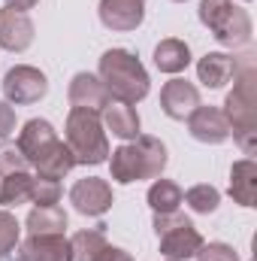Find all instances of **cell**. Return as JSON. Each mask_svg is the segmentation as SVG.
Masks as SVG:
<instances>
[{"label": "cell", "instance_id": "6", "mask_svg": "<svg viewBox=\"0 0 257 261\" xmlns=\"http://www.w3.org/2000/svg\"><path fill=\"white\" fill-rule=\"evenodd\" d=\"M154 234L160 243V255L170 261H188L197 255V249L206 243L203 234L194 228V222L182 213H154Z\"/></svg>", "mask_w": 257, "mask_h": 261}, {"label": "cell", "instance_id": "34", "mask_svg": "<svg viewBox=\"0 0 257 261\" xmlns=\"http://www.w3.org/2000/svg\"><path fill=\"white\" fill-rule=\"evenodd\" d=\"M245 3H251V0H245Z\"/></svg>", "mask_w": 257, "mask_h": 261}, {"label": "cell", "instance_id": "33", "mask_svg": "<svg viewBox=\"0 0 257 261\" xmlns=\"http://www.w3.org/2000/svg\"><path fill=\"white\" fill-rule=\"evenodd\" d=\"M173 3H185V0H173Z\"/></svg>", "mask_w": 257, "mask_h": 261}, {"label": "cell", "instance_id": "3", "mask_svg": "<svg viewBox=\"0 0 257 261\" xmlns=\"http://www.w3.org/2000/svg\"><path fill=\"white\" fill-rule=\"evenodd\" d=\"M97 76L106 85L109 97L121 100V103H139L151 91L148 70L130 49H106L100 58V67H97Z\"/></svg>", "mask_w": 257, "mask_h": 261}, {"label": "cell", "instance_id": "35", "mask_svg": "<svg viewBox=\"0 0 257 261\" xmlns=\"http://www.w3.org/2000/svg\"><path fill=\"white\" fill-rule=\"evenodd\" d=\"M167 261H170V258H167Z\"/></svg>", "mask_w": 257, "mask_h": 261}, {"label": "cell", "instance_id": "10", "mask_svg": "<svg viewBox=\"0 0 257 261\" xmlns=\"http://www.w3.org/2000/svg\"><path fill=\"white\" fill-rule=\"evenodd\" d=\"M34 37H37V28H34V21H30L27 12L12 9V6L0 9V49L3 52L21 55V52L30 49Z\"/></svg>", "mask_w": 257, "mask_h": 261}, {"label": "cell", "instance_id": "14", "mask_svg": "<svg viewBox=\"0 0 257 261\" xmlns=\"http://www.w3.org/2000/svg\"><path fill=\"white\" fill-rule=\"evenodd\" d=\"M67 97H70V103L76 110H91V113H103V107L112 100L109 91H106V85L100 82V76L88 73V70H82V73H76L70 79Z\"/></svg>", "mask_w": 257, "mask_h": 261}, {"label": "cell", "instance_id": "9", "mask_svg": "<svg viewBox=\"0 0 257 261\" xmlns=\"http://www.w3.org/2000/svg\"><path fill=\"white\" fill-rule=\"evenodd\" d=\"M12 261H73V246L67 234H27Z\"/></svg>", "mask_w": 257, "mask_h": 261}, {"label": "cell", "instance_id": "31", "mask_svg": "<svg viewBox=\"0 0 257 261\" xmlns=\"http://www.w3.org/2000/svg\"><path fill=\"white\" fill-rule=\"evenodd\" d=\"M97 261H133V255H130L127 249H121V246H106L103 255Z\"/></svg>", "mask_w": 257, "mask_h": 261}, {"label": "cell", "instance_id": "24", "mask_svg": "<svg viewBox=\"0 0 257 261\" xmlns=\"http://www.w3.org/2000/svg\"><path fill=\"white\" fill-rule=\"evenodd\" d=\"M30 179H34V176H30L27 170L3 176V182H0V203H3L6 210L27 203V200H30Z\"/></svg>", "mask_w": 257, "mask_h": 261}, {"label": "cell", "instance_id": "12", "mask_svg": "<svg viewBox=\"0 0 257 261\" xmlns=\"http://www.w3.org/2000/svg\"><path fill=\"white\" fill-rule=\"evenodd\" d=\"M200 107V88L188 79H170L160 88V110L164 116H170L173 122H185L194 110Z\"/></svg>", "mask_w": 257, "mask_h": 261}, {"label": "cell", "instance_id": "30", "mask_svg": "<svg viewBox=\"0 0 257 261\" xmlns=\"http://www.w3.org/2000/svg\"><path fill=\"white\" fill-rule=\"evenodd\" d=\"M15 134V110L12 103L0 100V140H9Z\"/></svg>", "mask_w": 257, "mask_h": 261}, {"label": "cell", "instance_id": "11", "mask_svg": "<svg viewBox=\"0 0 257 261\" xmlns=\"http://www.w3.org/2000/svg\"><path fill=\"white\" fill-rule=\"evenodd\" d=\"M185 122H188V134L197 143L221 146L224 140H230V122H227V116H224L221 107H203L200 103Z\"/></svg>", "mask_w": 257, "mask_h": 261}, {"label": "cell", "instance_id": "17", "mask_svg": "<svg viewBox=\"0 0 257 261\" xmlns=\"http://www.w3.org/2000/svg\"><path fill=\"white\" fill-rule=\"evenodd\" d=\"M236 67H239L236 58L227 55V52H206V55L197 61V79H200L206 88L218 91V88H224V85L233 79Z\"/></svg>", "mask_w": 257, "mask_h": 261}, {"label": "cell", "instance_id": "32", "mask_svg": "<svg viewBox=\"0 0 257 261\" xmlns=\"http://www.w3.org/2000/svg\"><path fill=\"white\" fill-rule=\"evenodd\" d=\"M40 0H6V6H12V9H21V12H27V9H34Z\"/></svg>", "mask_w": 257, "mask_h": 261}, {"label": "cell", "instance_id": "21", "mask_svg": "<svg viewBox=\"0 0 257 261\" xmlns=\"http://www.w3.org/2000/svg\"><path fill=\"white\" fill-rule=\"evenodd\" d=\"M27 234H67V213L52 203V206H34L24 219Z\"/></svg>", "mask_w": 257, "mask_h": 261}, {"label": "cell", "instance_id": "7", "mask_svg": "<svg viewBox=\"0 0 257 261\" xmlns=\"http://www.w3.org/2000/svg\"><path fill=\"white\" fill-rule=\"evenodd\" d=\"M0 88H3V100L6 103H12V107H30V103H40L49 94V76L40 67L15 64L6 70Z\"/></svg>", "mask_w": 257, "mask_h": 261}, {"label": "cell", "instance_id": "15", "mask_svg": "<svg viewBox=\"0 0 257 261\" xmlns=\"http://www.w3.org/2000/svg\"><path fill=\"white\" fill-rule=\"evenodd\" d=\"M58 140H61V137H58V130H55L52 122H46V119H30V122H24V125H21L15 146L21 149V155H24V158H27V164L34 167V164H37V158H40V155H46V149H52Z\"/></svg>", "mask_w": 257, "mask_h": 261}, {"label": "cell", "instance_id": "28", "mask_svg": "<svg viewBox=\"0 0 257 261\" xmlns=\"http://www.w3.org/2000/svg\"><path fill=\"white\" fill-rule=\"evenodd\" d=\"M27 158L21 155V149L9 140H0V176H9V173H21L27 170Z\"/></svg>", "mask_w": 257, "mask_h": 261}, {"label": "cell", "instance_id": "19", "mask_svg": "<svg viewBox=\"0 0 257 261\" xmlns=\"http://www.w3.org/2000/svg\"><path fill=\"white\" fill-rule=\"evenodd\" d=\"M154 67H157L160 73H170V76L188 70V67H191V46H188L185 40H179V37L160 40V43L154 46Z\"/></svg>", "mask_w": 257, "mask_h": 261}, {"label": "cell", "instance_id": "29", "mask_svg": "<svg viewBox=\"0 0 257 261\" xmlns=\"http://www.w3.org/2000/svg\"><path fill=\"white\" fill-rule=\"evenodd\" d=\"M194 258L197 261H239V255H236V249L230 243H203Z\"/></svg>", "mask_w": 257, "mask_h": 261}, {"label": "cell", "instance_id": "13", "mask_svg": "<svg viewBox=\"0 0 257 261\" xmlns=\"http://www.w3.org/2000/svg\"><path fill=\"white\" fill-rule=\"evenodd\" d=\"M97 15H100L103 28L127 34L145 21V0H100Z\"/></svg>", "mask_w": 257, "mask_h": 261}, {"label": "cell", "instance_id": "1", "mask_svg": "<svg viewBox=\"0 0 257 261\" xmlns=\"http://www.w3.org/2000/svg\"><path fill=\"white\" fill-rule=\"evenodd\" d=\"M257 73L254 64H242L233 73V91L224 100V116L230 122V137L251 158L257 155Z\"/></svg>", "mask_w": 257, "mask_h": 261}, {"label": "cell", "instance_id": "20", "mask_svg": "<svg viewBox=\"0 0 257 261\" xmlns=\"http://www.w3.org/2000/svg\"><path fill=\"white\" fill-rule=\"evenodd\" d=\"M73 167H76V158L64 140H58L52 149H46V155H40L34 164L37 176H49V179H64Z\"/></svg>", "mask_w": 257, "mask_h": 261}, {"label": "cell", "instance_id": "2", "mask_svg": "<svg viewBox=\"0 0 257 261\" xmlns=\"http://www.w3.org/2000/svg\"><path fill=\"white\" fill-rule=\"evenodd\" d=\"M109 173L118 186L130 182H142V179H157L167 167V146L151 137V134H139L136 140L121 143L115 152H109Z\"/></svg>", "mask_w": 257, "mask_h": 261}, {"label": "cell", "instance_id": "25", "mask_svg": "<svg viewBox=\"0 0 257 261\" xmlns=\"http://www.w3.org/2000/svg\"><path fill=\"white\" fill-rule=\"evenodd\" d=\"M182 203H188L194 213H200V216H209V213H215L221 206V192L215 186H209V182H200V186H191L185 192Z\"/></svg>", "mask_w": 257, "mask_h": 261}, {"label": "cell", "instance_id": "27", "mask_svg": "<svg viewBox=\"0 0 257 261\" xmlns=\"http://www.w3.org/2000/svg\"><path fill=\"white\" fill-rule=\"evenodd\" d=\"M64 197L61 179H49V176H34L30 179V203L34 206H52Z\"/></svg>", "mask_w": 257, "mask_h": 261}, {"label": "cell", "instance_id": "18", "mask_svg": "<svg viewBox=\"0 0 257 261\" xmlns=\"http://www.w3.org/2000/svg\"><path fill=\"white\" fill-rule=\"evenodd\" d=\"M230 197L239 203V206H254L257 203V164L254 158H242V161H233L230 167Z\"/></svg>", "mask_w": 257, "mask_h": 261}, {"label": "cell", "instance_id": "26", "mask_svg": "<svg viewBox=\"0 0 257 261\" xmlns=\"http://www.w3.org/2000/svg\"><path fill=\"white\" fill-rule=\"evenodd\" d=\"M21 243V225L9 210H0V261H9Z\"/></svg>", "mask_w": 257, "mask_h": 261}, {"label": "cell", "instance_id": "23", "mask_svg": "<svg viewBox=\"0 0 257 261\" xmlns=\"http://www.w3.org/2000/svg\"><path fill=\"white\" fill-rule=\"evenodd\" d=\"M182 197H185V192L179 182L157 176L148 189V206H151V213H176L182 206Z\"/></svg>", "mask_w": 257, "mask_h": 261}, {"label": "cell", "instance_id": "4", "mask_svg": "<svg viewBox=\"0 0 257 261\" xmlns=\"http://www.w3.org/2000/svg\"><path fill=\"white\" fill-rule=\"evenodd\" d=\"M67 146L76 158V164H106L109 158V140H106V128L100 122V113H91V110H70L67 116Z\"/></svg>", "mask_w": 257, "mask_h": 261}, {"label": "cell", "instance_id": "8", "mask_svg": "<svg viewBox=\"0 0 257 261\" xmlns=\"http://www.w3.org/2000/svg\"><path fill=\"white\" fill-rule=\"evenodd\" d=\"M70 203L76 213L88 216V219H100L112 210L115 197H112V186L100 176H85V179H76L73 189H70Z\"/></svg>", "mask_w": 257, "mask_h": 261}, {"label": "cell", "instance_id": "16", "mask_svg": "<svg viewBox=\"0 0 257 261\" xmlns=\"http://www.w3.org/2000/svg\"><path fill=\"white\" fill-rule=\"evenodd\" d=\"M100 122H103V128L112 130V137H118V140H136L139 137V113L133 110V103H121V100H109L106 107H103V113H100Z\"/></svg>", "mask_w": 257, "mask_h": 261}, {"label": "cell", "instance_id": "22", "mask_svg": "<svg viewBox=\"0 0 257 261\" xmlns=\"http://www.w3.org/2000/svg\"><path fill=\"white\" fill-rule=\"evenodd\" d=\"M70 246H73V261H97L103 255V249L109 246V240L103 228H85L70 237Z\"/></svg>", "mask_w": 257, "mask_h": 261}, {"label": "cell", "instance_id": "5", "mask_svg": "<svg viewBox=\"0 0 257 261\" xmlns=\"http://www.w3.org/2000/svg\"><path fill=\"white\" fill-rule=\"evenodd\" d=\"M197 12H200L203 28H209V34L221 46L239 49L251 40V15L233 0H200Z\"/></svg>", "mask_w": 257, "mask_h": 261}]
</instances>
